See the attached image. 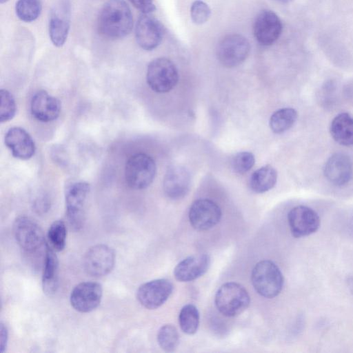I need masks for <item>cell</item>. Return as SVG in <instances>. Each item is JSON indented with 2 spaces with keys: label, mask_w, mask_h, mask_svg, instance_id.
Returning a JSON list of instances; mask_svg holds the SVG:
<instances>
[{
  "label": "cell",
  "mask_w": 353,
  "mask_h": 353,
  "mask_svg": "<svg viewBox=\"0 0 353 353\" xmlns=\"http://www.w3.org/2000/svg\"><path fill=\"white\" fill-rule=\"evenodd\" d=\"M132 27V14L124 0H108L105 3L97 19V28L102 36L111 40L122 39Z\"/></svg>",
  "instance_id": "6da1fadb"
},
{
  "label": "cell",
  "mask_w": 353,
  "mask_h": 353,
  "mask_svg": "<svg viewBox=\"0 0 353 353\" xmlns=\"http://www.w3.org/2000/svg\"><path fill=\"white\" fill-rule=\"evenodd\" d=\"M251 281L256 292L268 299L279 295L284 282L280 269L270 260H263L255 265L252 271Z\"/></svg>",
  "instance_id": "7a4b0ae2"
},
{
  "label": "cell",
  "mask_w": 353,
  "mask_h": 353,
  "mask_svg": "<svg viewBox=\"0 0 353 353\" xmlns=\"http://www.w3.org/2000/svg\"><path fill=\"white\" fill-rule=\"evenodd\" d=\"M214 302L216 308L222 314L233 317L241 314L248 308L250 298L241 285L228 282L222 285L217 290Z\"/></svg>",
  "instance_id": "3957f363"
},
{
  "label": "cell",
  "mask_w": 353,
  "mask_h": 353,
  "mask_svg": "<svg viewBox=\"0 0 353 353\" xmlns=\"http://www.w3.org/2000/svg\"><path fill=\"white\" fill-rule=\"evenodd\" d=\"M154 159L145 153H137L131 156L125 167V179L128 185L134 190H142L148 187L156 174Z\"/></svg>",
  "instance_id": "277c9868"
},
{
  "label": "cell",
  "mask_w": 353,
  "mask_h": 353,
  "mask_svg": "<svg viewBox=\"0 0 353 353\" xmlns=\"http://www.w3.org/2000/svg\"><path fill=\"white\" fill-rule=\"evenodd\" d=\"M12 230L17 244L27 254H37L47 246L42 229L28 216L16 218Z\"/></svg>",
  "instance_id": "5b68a950"
},
{
  "label": "cell",
  "mask_w": 353,
  "mask_h": 353,
  "mask_svg": "<svg viewBox=\"0 0 353 353\" xmlns=\"http://www.w3.org/2000/svg\"><path fill=\"white\" fill-rule=\"evenodd\" d=\"M146 80L153 91L168 92L174 88L179 81L177 68L168 58H156L148 65Z\"/></svg>",
  "instance_id": "8992f818"
},
{
  "label": "cell",
  "mask_w": 353,
  "mask_h": 353,
  "mask_svg": "<svg viewBox=\"0 0 353 353\" xmlns=\"http://www.w3.org/2000/svg\"><path fill=\"white\" fill-rule=\"evenodd\" d=\"M250 52V43L244 36L229 34L219 41L216 54L221 65L226 68H234L241 64Z\"/></svg>",
  "instance_id": "52a82bcc"
},
{
  "label": "cell",
  "mask_w": 353,
  "mask_h": 353,
  "mask_svg": "<svg viewBox=\"0 0 353 353\" xmlns=\"http://www.w3.org/2000/svg\"><path fill=\"white\" fill-rule=\"evenodd\" d=\"M90 191L86 182H77L70 185L65 193L66 216L74 231L83 228L85 222V203Z\"/></svg>",
  "instance_id": "ba28073f"
},
{
  "label": "cell",
  "mask_w": 353,
  "mask_h": 353,
  "mask_svg": "<svg viewBox=\"0 0 353 353\" xmlns=\"http://www.w3.org/2000/svg\"><path fill=\"white\" fill-rule=\"evenodd\" d=\"M115 263V252L105 244H97L90 248L84 254L83 266L85 272L94 277L108 274Z\"/></svg>",
  "instance_id": "9c48e42d"
},
{
  "label": "cell",
  "mask_w": 353,
  "mask_h": 353,
  "mask_svg": "<svg viewBox=\"0 0 353 353\" xmlns=\"http://www.w3.org/2000/svg\"><path fill=\"white\" fill-rule=\"evenodd\" d=\"M164 35L163 24L150 14H142L136 23L135 38L145 50H152L159 46Z\"/></svg>",
  "instance_id": "30bf717a"
},
{
  "label": "cell",
  "mask_w": 353,
  "mask_h": 353,
  "mask_svg": "<svg viewBox=\"0 0 353 353\" xmlns=\"http://www.w3.org/2000/svg\"><path fill=\"white\" fill-rule=\"evenodd\" d=\"M173 291V285L168 279H159L146 282L137 290V298L141 305L149 310L161 306Z\"/></svg>",
  "instance_id": "8fae6325"
},
{
  "label": "cell",
  "mask_w": 353,
  "mask_h": 353,
  "mask_svg": "<svg viewBox=\"0 0 353 353\" xmlns=\"http://www.w3.org/2000/svg\"><path fill=\"white\" fill-rule=\"evenodd\" d=\"M189 221L196 230L205 231L212 228L221 218V210L213 201L200 199L195 201L189 210Z\"/></svg>",
  "instance_id": "7c38bea8"
},
{
  "label": "cell",
  "mask_w": 353,
  "mask_h": 353,
  "mask_svg": "<svg viewBox=\"0 0 353 353\" xmlns=\"http://www.w3.org/2000/svg\"><path fill=\"white\" fill-rule=\"evenodd\" d=\"M292 234L295 238L309 236L318 230L321 221L319 214L311 208L297 205L288 214Z\"/></svg>",
  "instance_id": "4fadbf2b"
},
{
  "label": "cell",
  "mask_w": 353,
  "mask_h": 353,
  "mask_svg": "<svg viewBox=\"0 0 353 353\" xmlns=\"http://www.w3.org/2000/svg\"><path fill=\"white\" fill-rule=\"evenodd\" d=\"M282 30L283 25L280 18L270 10H261L253 25V33L256 40L264 46L274 43L279 38Z\"/></svg>",
  "instance_id": "5bb4252c"
},
{
  "label": "cell",
  "mask_w": 353,
  "mask_h": 353,
  "mask_svg": "<svg viewBox=\"0 0 353 353\" xmlns=\"http://www.w3.org/2000/svg\"><path fill=\"white\" fill-rule=\"evenodd\" d=\"M102 296L103 288L100 283L85 281L79 283L73 288L70 301L75 310L81 313H88L99 305Z\"/></svg>",
  "instance_id": "9a60e30c"
},
{
  "label": "cell",
  "mask_w": 353,
  "mask_h": 353,
  "mask_svg": "<svg viewBox=\"0 0 353 353\" xmlns=\"http://www.w3.org/2000/svg\"><path fill=\"white\" fill-rule=\"evenodd\" d=\"M70 26V3L59 0L52 8L49 19V36L52 43L61 47L67 40Z\"/></svg>",
  "instance_id": "2e32d148"
},
{
  "label": "cell",
  "mask_w": 353,
  "mask_h": 353,
  "mask_svg": "<svg viewBox=\"0 0 353 353\" xmlns=\"http://www.w3.org/2000/svg\"><path fill=\"white\" fill-rule=\"evenodd\" d=\"M323 173L332 184L339 187L346 185L352 176V163L350 157L342 152L333 154L325 162Z\"/></svg>",
  "instance_id": "e0dca14e"
},
{
  "label": "cell",
  "mask_w": 353,
  "mask_h": 353,
  "mask_svg": "<svg viewBox=\"0 0 353 353\" xmlns=\"http://www.w3.org/2000/svg\"><path fill=\"white\" fill-rule=\"evenodd\" d=\"M190 185V176L188 170L179 165H171L164 176L163 188L165 195L172 199L183 197Z\"/></svg>",
  "instance_id": "ac0fdd59"
},
{
  "label": "cell",
  "mask_w": 353,
  "mask_h": 353,
  "mask_svg": "<svg viewBox=\"0 0 353 353\" xmlns=\"http://www.w3.org/2000/svg\"><path fill=\"white\" fill-rule=\"evenodd\" d=\"M4 141L12 156L17 159L27 160L34 154V142L29 133L22 128H10L6 133Z\"/></svg>",
  "instance_id": "d6986e66"
},
{
  "label": "cell",
  "mask_w": 353,
  "mask_h": 353,
  "mask_svg": "<svg viewBox=\"0 0 353 353\" xmlns=\"http://www.w3.org/2000/svg\"><path fill=\"white\" fill-rule=\"evenodd\" d=\"M30 110L32 116L41 122H50L56 119L61 111V103L58 99L45 90L36 92L31 100Z\"/></svg>",
  "instance_id": "ffe728a7"
},
{
  "label": "cell",
  "mask_w": 353,
  "mask_h": 353,
  "mask_svg": "<svg viewBox=\"0 0 353 353\" xmlns=\"http://www.w3.org/2000/svg\"><path fill=\"white\" fill-rule=\"evenodd\" d=\"M210 258L208 254L188 256L179 262L174 270L175 279L181 282H188L198 279L208 270Z\"/></svg>",
  "instance_id": "44dd1931"
},
{
  "label": "cell",
  "mask_w": 353,
  "mask_h": 353,
  "mask_svg": "<svg viewBox=\"0 0 353 353\" xmlns=\"http://www.w3.org/2000/svg\"><path fill=\"white\" fill-rule=\"evenodd\" d=\"M59 285V260L51 247L47 245L45 251V259L42 275V288L43 292L51 296L54 294Z\"/></svg>",
  "instance_id": "7402d4cb"
},
{
  "label": "cell",
  "mask_w": 353,
  "mask_h": 353,
  "mask_svg": "<svg viewBox=\"0 0 353 353\" xmlns=\"http://www.w3.org/2000/svg\"><path fill=\"white\" fill-rule=\"evenodd\" d=\"M330 132L333 139L339 144L353 145V116L348 112L337 114L330 123Z\"/></svg>",
  "instance_id": "603a6c76"
},
{
  "label": "cell",
  "mask_w": 353,
  "mask_h": 353,
  "mask_svg": "<svg viewBox=\"0 0 353 353\" xmlns=\"http://www.w3.org/2000/svg\"><path fill=\"white\" fill-rule=\"evenodd\" d=\"M277 181V172L270 165L254 171L250 179V187L256 193L265 192L272 189Z\"/></svg>",
  "instance_id": "cb8c5ba5"
},
{
  "label": "cell",
  "mask_w": 353,
  "mask_h": 353,
  "mask_svg": "<svg viewBox=\"0 0 353 353\" xmlns=\"http://www.w3.org/2000/svg\"><path fill=\"white\" fill-rule=\"evenodd\" d=\"M297 119V112L291 108H281L274 112L270 119V127L276 134L289 130Z\"/></svg>",
  "instance_id": "d4e9b609"
},
{
  "label": "cell",
  "mask_w": 353,
  "mask_h": 353,
  "mask_svg": "<svg viewBox=\"0 0 353 353\" xmlns=\"http://www.w3.org/2000/svg\"><path fill=\"white\" fill-rule=\"evenodd\" d=\"M179 323L181 330L192 335L196 332L199 325V312L193 304L184 305L179 315Z\"/></svg>",
  "instance_id": "484cf974"
},
{
  "label": "cell",
  "mask_w": 353,
  "mask_h": 353,
  "mask_svg": "<svg viewBox=\"0 0 353 353\" xmlns=\"http://www.w3.org/2000/svg\"><path fill=\"white\" fill-rule=\"evenodd\" d=\"M42 10L41 0H18L15 5L17 17L24 22L35 21Z\"/></svg>",
  "instance_id": "4316f807"
},
{
  "label": "cell",
  "mask_w": 353,
  "mask_h": 353,
  "mask_svg": "<svg viewBox=\"0 0 353 353\" xmlns=\"http://www.w3.org/2000/svg\"><path fill=\"white\" fill-rule=\"evenodd\" d=\"M67 229L62 220L54 221L48 231V239L50 247L57 252L62 251L66 244Z\"/></svg>",
  "instance_id": "83f0119b"
},
{
  "label": "cell",
  "mask_w": 353,
  "mask_h": 353,
  "mask_svg": "<svg viewBox=\"0 0 353 353\" xmlns=\"http://www.w3.org/2000/svg\"><path fill=\"white\" fill-rule=\"evenodd\" d=\"M157 341L163 350L174 351L179 342V336L176 328L171 324L163 325L158 332Z\"/></svg>",
  "instance_id": "f1b7e54d"
},
{
  "label": "cell",
  "mask_w": 353,
  "mask_h": 353,
  "mask_svg": "<svg viewBox=\"0 0 353 353\" xmlns=\"http://www.w3.org/2000/svg\"><path fill=\"white\" fill-rule=\"evenodd\" d=\"M0 121L3 123L14 117L17 106L12 94L7 90H0Z\"/></svg>",
  "instance_id": "f546056e"
},
{
  "label": "cell",
  "mask_w": 353,
  "mask_h": 353,
  "mask_svg": "<svg viewBox=\"0 0 353 353\" xmlns=\"http://www.w3.org/2000/svg\"><path fill=\"white\" fill-rule=\"evenodd\" d=\"M211 15L209 6L202 0H195L190 7V17L194 23L202 25L206 23Z\"/></svg>",
  "instance_id": "4dcf8cb0"
},
{
  "label": "cell",
  "mask_w": 353,
  "mask_h": 353,
  "mask_svg": "<svg viewBox=\"0 0 353 353\" xmlns=\"http://www.w3.org/2000/svg\"><path fill=\"white\" fill-rule=\"evenodd\" d=\"M255 159L252 153L241 152L237 153L232 159V168L239 174L248 172L254 165Z\"/></svg>",
  "instance_id": "1f68e13d"
},
{
  "label": "cell",
  "mask_w": 353,
  "mask_h": 353,
  "mask_svg": "<svg viewBox=\"0 0 353 353\" xmlns=\"http://www.w3.org/2000/svg\"><path fill=\"white\" fill-rule=\"evenodd\" d=\"M142 14H150L156 10L154 0H128Z\"/></svg>",
  "instance_id": "d6a6232c"
},
{
  "label": "cell",
  "mask_w": 353,
  "mask_h": 353,
  "mask_svg": "<svg viewBox=\"0 0 353 353\" xmlns=\"http://www.w3.org/2000/svg\"><path fill=\"white\" fill-rule=\"evenodd\" d=\"M8 339V332L6 326L1 322L0 324V352L3 353L6 349Z\"/></svg>",
  "instance_id": "836d02e7"
},
{
  "label": "cell",
  "mask_w": 353,
  "mask_h": 353,
  "mask_svg": "<svg viewBox=\"0 0 353 353\" xmlns=\"http://www.w3.org/2000/svg\"><path fill=\"white\" fill-rule=\"evenodd\" d=\"M49 208L48 201L43 197L37 199L34 203V209L39 214L45 213Z\"/></svg>",
  "instance_id": "e575fe53"
},
{
  "label": "cell",
  "mask_w": 353,
  "mask_h": 353,
  "mask_svg": "<svg viewBox=\"0 0 353 353\" xmlns=\"http://www.w3.org/2000/svg\"><path fill=\"white\" fill-rule=\"evenodd\" d=\"M348 233L353 236V213L350 214L345 223Z\"/></svg>",
  "instance_id": "d590c367"
},
{
  "label": "cell",
  "mask_w": 353,
  "mask_h": 353,
  "mask_svg": "<svg viewBox=\"0 0 353 353\" xmlns=\"http://www.w3.org/2000/svg\"><path fill=\"white\" fill-rule=\"evenodd\" d=\"M346 282L348 289L353 295V273L347 276Z\"/></svg>",
  "instance_id": "8d00e7d4"
},
{
  "label": "cell",
  "mask_w": 353,
  "mask_h": 353,
  "mask_svg": "<svg viewBox=\"0 0 353 353\" xmlns=\"http://www.w3.org/2000/svg\"><path fill=\"white\" fill-rule=\"evenodd\" d=\"M281 3H288L289 1H290L291 0H275Z\"/></svg>",
  "instance_id": "74e56055"
},
{
  "label": "cell",
  "mask_w": 353,
  "mask_h": 353,
  "mask_svg": "<svg viewBox=\"0 0 353 353\" xmlns=\"http://www.w3.org/2000/svg\"><path fill=\"white\" fill-rule=\"evenodd\" d=\"M8 0H0L1 3H4L7 2Z\"/></svg>",
  "instance_id": "f35d334b"
}]
</instances>
